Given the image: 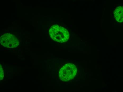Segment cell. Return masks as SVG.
<instances>
[{"label": "cell", "instance_id": "cell-1", "mask_svg": "<svg viewBox=\"0 0 123 92\" xmlns=\"http://www.w3.org/2000/svg\"><path fill=\"white\" fill-rule=\"evenodd\" d=\"M50 38L57 42L64 43L68 40L70 34L66 29L57 25H54L49 30Z\"/></svg>", "mask_w": 123, "mask_h": 92}, {"label": "cell", "instance_id": "cell-2", "mask_svg": "<svg viewBox=\"0 0 123 92\" xmlns=\"http://www.w3.org/2000/svg\"><path fill=\"white\" fill-rule=\"evenodd\" d=\"M77 68L74 64L68 63L61 68L59 73L60 79L67 81L74 79L76 75Z\"/></svg>", "mask_w": 123, "mask_h": 92}, {"label": "cell", "instance_id": "cell-3", "mask_svg": "<svg viewBox=\"0 0 123 92\" xmlns=\"http://www.w3.org/2000/svg\"><path fill=\"white\" fill-rule=\"evenodd\" d=\"M1 45L8 48H15L19 46V39L13 34L9 33H5L0 38Z\"/></svg>", "mask_w": 123, "mask_h": 92}, {"label": "cell", "instance_id": "cell-4", "mask_svg": "<svg viewBox=\"0 0 123 92\" xmlns=\"http://www.w3.org/2000/svg\"><path fill=\"white\" fill-rule=\"evenodd\" d=\"M123 7L122 6H117L115 9L114 12V16L115 19L117 22L122 23L123 21Z\"/></svg>", "mask_w": 123, "mask_h": 92}, {"label": "cell", "instance_id": "cell-5", "mask_svg": "<svg viewBox=\"0 0 123 92\" xmlns=\"http://www.w3.org/2000/svg\"><path fill=\"white\" fill-rule=\"evenodd\" d=\"M4 71L2 65L0 64V80H3L4 77Z\"/></svg>", "mask_w": 123, "mask_h": 92}]
</instances>
